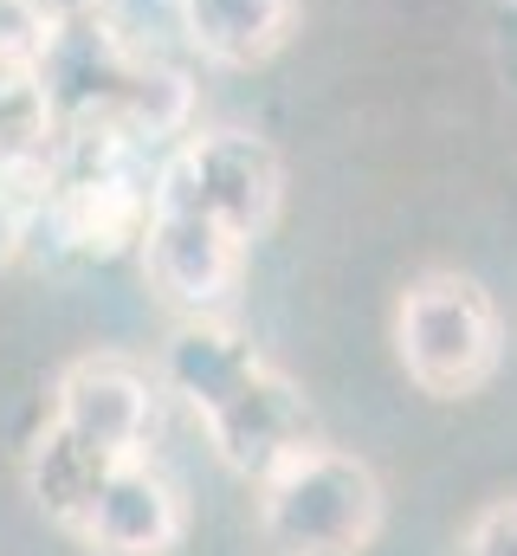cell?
Listing matches in <instances>:
<instances>
[{"mask_svg":"<svg viewBox=\"0 0 517 556\" xmlns=\"http://www.w3.org/2000/svg\"><path fill=\"white\" fill-rule=\"evenodd\" d=\"M136 253H142L149 285H155L168 304H181L188 317H214V311L234 298V285L247 273V253H253V247L234 240L220 220L149 194V227H142V247H136Z\"/></svg>","mask_w":517,"mask_h":556,"instance_id":"obj_5","label":"cell"},{"mask_svg":"<svg viewBox=\"0 0 517 556\" xmlns=\"http://www.w3.org/2000/svg\"><path fill=\"white\" fill-rule=\"evenodd\" d=\"M149 194L194 207L253 247L272 233V220L285 207V162L253 130H201V137H181V149L162 162Z\"/></svg>","mask_w":517,"mask_h":556,"instance_id":"obj_4","label":"cell"},{"mask_svg":"<svg viewBox=\"0 0 517 556\" xmlns=\"http://www.w3.org/2000/svg\"><path fill=\"white\" fill-rule=\"evenodd\" d=\"M394 356L433 402H466L499 376L505 324L486 285L466 273H420L394 298Z\"/></svg>","mask_w":517,"mask_h":556,"instance_id":"obj_3","label":"cell"},{"mask_svg":"<svg viewBox=\"0 0 517 556\" xmlns=\"http://www.w3.org/2000/svg\"><path fill=\"white\" fill-rule=\"evenodd\" d=\"M175 13L188 46L227 72H253L278 59L298 26V0H175Z\"/></svg>","mask_w":517,"mask_h":556,"instance_id":"obj_9","label":"cell"},{"mask_svg":"<svg viewBox=\"0 0 517 556\" xmlns=\"http://www.w3.org/2000/svg\"><path fill=\"white\" fill-rule=\"evenodd\" d=\"M20 247H26V207H20V194L0 188V273H13Z\"/></svg>","mask_w":517,"mask_h":556,"instance_id":"obj_15","label":"cell"},{"mask_svg":"<svg viewBox=\"0 0 517 556\" xmlns=\"http://www.w3.org/2000/svg\"><path fill=\"white\" fill-rule=\"evenodd\" d=\"M52 427H65L78 446L104 459H142L149 427H155V395L149 376L129 356H78L52 382Z\"/></svg>","mask_w":517,"mask_h":556,"instance_id":"obj_6","label":"cell"},{"mask_svg":"<svg viewBox=\"0 0 517 556\" xmlns=\"http://www.w3.org/2000/svg\"><path fill=\"white\" fill-rule=\"evenodd\" d=\"M466 556H517V498H499V505H486L472 518Z\"/></svg>","mask_w":517,"mask_h":556,"instance_id":"obj_13","label":"cell"},{"mask_svg":"<svg viewBox=\"0 0 517 556\" xmlns=\"http://www.w3.org/2000/svg\"><path fill=\"white\" fill-rule=\"evenodd\" d=\"M124 459H104L91 446H78L65 427H39L33 433V453H26V485L39 498V511L59 525V531H78V518L91 511V498L104 492V479L117 472Z\"/></svg>","mask_w":517,"mask_h":556,"instance_id":"obj_11","label":"cell"},{"mask_svg":"<svg viewBox=\"0 0 517 556\" xmlns=\"http://www.w3.org/2000/svg\"><path fill=\"white\" fill-rule=\"evenodd\" d=\"M52 220H59V240L85 260H117L142 247V227H149V188H136L124 168H85L72 181L52 188Z\"/></svg>","mask_w":517,"mask_h":556,"instance_id":"obj_8","label":"cell"},{"mask_svg":"<svg viewBox=\"0 0 517 556\" xmlns=\"http://www.w3.org/2000/svg\"><path fill=\"white\" fill-rule=\"evenodd\" d=\"M72 538L91 556H175L188 544V498L142 453L104 479V492L91 498V511L78 518Z\"/></svg>","mask_w":517,"mask_h":556,"instance_id":"obj_7","label":"cell"},{"mask_svg":"<svg viewBox=\"0 0 517 556\" xmlns=\"http://www.w3.org/2000/svg\"><path fill=\"white\" fill-rule=\"evenodd\" d=\"M26 7L39 13V26H46L52 39H65V33H91L111 0H26Z\"/></svg>","mask_w":517,"mask_h":556,"instance_id":"obj_14","label":"cell"},{"mask_svg":"<svg viewBox=\"0 0 517 556\" xmlns=\"http://www.w3.org/2000/svg\"><path fill=\"white\" fill-rule=\"evenodd\" d=\"M162 382L194 408L227 472L258 479L311 440V402L220 317H181L162 343Z\"/></svg>","mask_w":517,"mask_h":556,"instance_id":"obj_1","label":"cell"},{"mask_svg":"<svg viewBox=\"0 0 517 556\" xmlns=\"http://www.w3.org/2000/svg\"><path fill=\"white\" fill-rule=\"evenodd\" d=\"M258 485V544L272 556H363L382 538L388 498L369 459L304 440L272 459Z\"/></svg>","mask_w":517,"mask_h":556,"instance_id":"obj_2","label":"cell"},{"mask_svg":"<svg viewBox=\"0 0 517 556\" xmlns=\"http://www.w3.org/2000/svg\"><path fill=\"white\" fill-rule=\"evenodd\" d=\"M52 188V85L46 65H0V188Z\"/></svg>","mask_w":517,"mask_h":556,"instance_id":"obj_10","label":"cell"},{"mask_svg":"<svg viewBox=\"0 0 517 556\" xmlns=\"http://www.w3.org/2000/svg\"><path fill=\"white\" fill-rule=\"evenodd\" d=\"M52 46L59 39L39 26V13L26 0H0V65H46Z\"/></svg>","mask_w":517,"mask_h":556,"instance_id":"obj_12","label":"cell"}]
</instances>
